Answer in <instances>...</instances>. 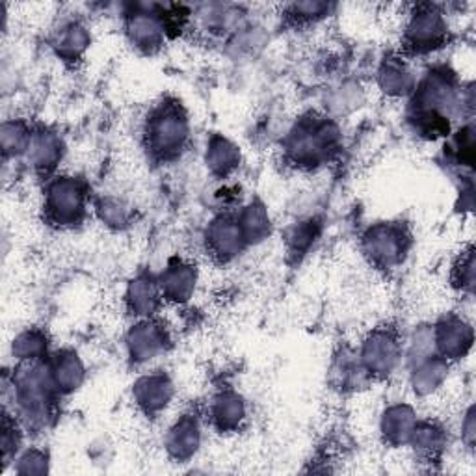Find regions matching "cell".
Segmentation results:
<instances>
[{
  "label": "cell",
  "instance_id": "7a4b0ae2",
  "mask_svg": "<svg viewBox=\"0 0 476 476\" xmlns=\"http://www.w3.org/2000/svg\"><path fill=\"white\" fill-rule=\"evenodd\" d=\"M184 138H186V123L177 114L175 108H166L153 121L151 142L157 151L172 153L183 146Z\"/></svg>",
  "mask_w": 476,
  "mask_h": 476
},
{
  "label": "cell",
  "instance_id": "277c9868",
  "mask_svg": "<svg viewBox=\"0 0 476 476\" xmlns=\"http://www.w3.org/2000/svg\"><path fill=\"white\" fill-rule=\"evenodd\" d=\"M365 359L369 361V367L371 371H391V367L395 365L397 361V345L395 341L389 337V335L378 333L376 337H373L367 343V352H365Z\"/></svg>",
  "mask_w": 476,
  "mask_h": 476
},
{
  "label": "cell",
  "instance_id": "5b68a950",
  "mask_svg": "<svg viewBox=\"0 0 476 476\" xmlns=\"http://www.w3.org/2000/svg\"><path fill=\"white\" fill-rule=\"evenodd\" d=\"M373 246H371V251L374 254L376 259L380 261H385V263H391L395 261L399 257V251H400V246L397 242V235L391 231V229H376L373 233Z\"/></svg>",
  "mask_w": 476,
  "mask_h": 476
},
{
  "label": "cell",
  "instance_id": "3957f363",
  "mask_svg": "<svg viewBox=\"0 0 476 476\" xmlns=\"http://www.w3.org/2000/svg\"><path fill=\"white\" fill-rule=\"evenodd\" d=\"M49 209L58 220H76L82 212V193L71 181H60L50 188Z\"/></svg>",
  "mask_w": 476,
  "mask_h": 476
},
{
  "label": "cell",
  "instance_id": "6da1fadb",
  "mask_svg": "<svg viewBox=\"0 0 476 476\" xmlns=\"http://www.w3.org/2000/svg\"><path fill=\"white\" fill-rule=\"evenodd\" d=\"M441 13L434 8L423 6L413 13V19L408 26V40L418 50H428L436 47L443 38V21Z\"/></svg>",
  "mask_w": 476,
  "mask_h": 476
},
{
  "label": "cell",
  "instance_id": "8992f818",
  "mask_svg": "<svg viewBox=\"0 0 476 476\" xmlns=\"http://www.w3.org/2000/svg\"><path fill=\"white\" fill-rule=\"evenodd\" d=\"M158 31H160V26L157 24L155 19H149L148 13H136V17L130 22V32L134 40L139 43H146V45L153 43L158 36Z\"/></svg>",
  "mask_w": 476,
  "mask_h": 476
}]
</instances>
